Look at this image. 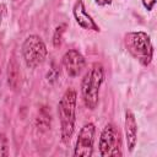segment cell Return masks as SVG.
I'll list each match as a JSON object with an SVG mask.
<instances>
[{"label": "cell", "instance_id": "6da1fadb", "mask_svg": "<svg viewBox=\"0 0 157 157\" xmlns=\"http://www.w3.org/2000/svg\"><path fill=\"white\" fill-rule=\"evenodd\" d=\"M76 102L77 94L74 88H67L58 104V114L60 120V135L63 142H69L72 137L76 123Z\"/></svg>", "mask_w": 157, "mask_h": 157}, {"label": "cell", "instance_id": "7a4b0ae2", "mask_svg": "<svg viewBox=\"0 0 157 157\" xmlns=\"http://www.w3.org/2000/svg\"><path fill=\"white\" fill-rule=\"evenodd\" d=\"M104 80V70L101 64H93L90 71L85 75L81 82V92L85 105L88 109H94L99 99V88Z\"/></svg>", "mask_w": 157, "mask_h": 157}, {"label": "cell", "instance_id": "3957f363", "mask_svg": "<svg viewBox=\"0 0 157 157\" xmlns=\"http://www.w3.org/2000/svg\"><path fill=\"white\" fill-rule=\"evenodd\" d=\"M124 42L128 52L135 59H137L145 66L150 65L153 56V47L147 33L142 31L129 32L125 34Z\"/></svg>", "mask_w": 157, "mask_h": 157}, {"label": "cell", "instance_id": "277c9868", "mask_svg": "<svg viewBox=\"0 0 157 157\" xmlns=\"http://www.w3.org/2000/svg\"><path fill=\"white\" fill-rule=\"evenodd\" d=\"M48 50L39 36H28L22 44V56L26 65L31 69L40 65L47 58Z\"/></svg>", "mask_w": 157, "mask_h": 157}, {"label": "cell", "instance_id": "5b68a950", "mask_svg": "<svg viewBox=\"0 0 157 157\" xmlns=\"http://www.w3.org/2000/svg\"><path fill=\"white\" fill-rule=\"evenodd\" d=\"M119 132L117 131L115 126L113 124H107L99 137V153L103 157L107 156H120V150H119Z\"/></svg>", "mask_w": 157, "mask_h": 157}, {"label": "cell", "instance_id": "8992f818", "mask_svg": "<svg viewBox=\"0 0 157 157\" xmlns=\"http://www.w3.org/2000/svg\"><path fill=\"white\" fill-rule=\"evenodd\" d=\"M96 128L92 123L85 124L77 136L76 146L74 155L78 157H90L93 153V142H94Z\"/></svg>", "mask_w": 157, "mask_h": 157}, {"label": "cell", "instance_id": "52a82bcc", "mask_svg": "<svg viewBox=\"0 0 157 157\" xmlns=\"http://www.w3.org/2000/svg\"><path fill=\"white\" fill-rule=\"evenodd\" d=\"M63 65L69 76L76 77L85 69L86 60L80 52H77L75 49H70L63 56Z\"/></svg>", "mask_w": 157, "mask_h": 157}, {"label": "cell", "instance_id": "ba28073f", "mask_svg": "<svg viewBox=\"0 0 157 157\" xmlns=\"http://www.w3.org/2000/svg\"><path fill=\"white\" fill-rule=\"evenodd\" d=\"M72 13H74V17H75V20L80 27H82L85 29H92L96 32L99 31V27L96 25L93 18L86 11V7H85L82 0H77L75 2L74 9H72Z\"/></svg>", "mask_w": 157, "mask_h": 157}, {"label": "cell", "instance_id": "9c48e42d", "mask_svg": "<svg viewBox=\"0 0 157 157\" xmlns=\"http://www.w3.org/2000/svg\"><path fill=\"white\" fill-rule=\"evenodd\" d=\"M125 139H126L128 150L132 152L137 140V124L135 115L130 110H126L125 113Z\"/></svg>", "mask_w": 157, "mask_h": 157}, {"label": "cell", "instance_id": "30bf717a", "mask_svg": "<svg viewBox=\"0 0 157 157\" xmlns=\"http://www.w3.org/2000/svg\"><path fill=\"white\" fill-rule=\"evenodd\" d=\"M18 82H20V69L16 59L12 58L7 64V83L12 90H16L18 87Z\"/></svg>", "mask_w": 157, "mask_h": 157}, {"label": "cell", "instance_id": "8fae6325", "mask_svg": "<svg viewBox=\"0 0 157 157\" xmlns=\"http://www.w3.org/2000/svg\"><path fill=\"white\" fill-rule=\"evenodd\" d=\"M37 126L40 130H47L50 128V114L45 109H42L37 118Z\"/></svg>", "mask_w": 157, "mask_h": 157}, {"label": "cell", "instance_id": "7c38bea8", "mask_svg": "<svg viewBox=\"0 0 157 157\" xmlns=\"http://www.w3.org/2000/svg\"><path fill=\"white\" fill-rule=\"evenodd\" d=\"M9 156V140L5 134L0 132V157Z\"/></svg>", "mask_w": 157, "mask_h": 157}, {"label": "cell", "instance_id": "4fadbf2b", "mask_svg": "<svg viewBox=\"0 0 157 157\" xmlns=\"http://www.w3.org/2000/svg\"><path fill=\"white\" fill-rule=\"evenodd\" d=\"M63 33H64V26H59L55 28L54 32V37H53V44L54 47H59L61 43V38H63Z\"/></svg>", "mask_w": 157, "mask_h": 157}, {"label": "cell", "instance_id": "5bb4252c", "mask_svg": "<svg viewBox=\"0 0 157 157\" xmlns=\"http://www.w3.org/2000/svg\"><path fill=\"white\" fill-rule=\"evenodd\" d=\"M58 76H59V70H58L56 67H52V69L49 70L48 75H47V77H48V81H50V82L55 81V80L58 78Z\"/></svg>", "mask_w": 157, "mask_h": 157}, {"label": "cell", "instance_id": "9a60e30c", "mask_svg": "<svg viewBox=\"0 0 157 157\" xmlns=\"http://www.w3.org/2000/svg\"><path fill=\"white\" fill-rule=\"evenodd\" d=\"M141 1H142L144 6H145V9H146L147 11H151V10L153 9L155 4H156V0H141Z\"/></svg>", "mask_w": 157, "mask_h": 157}, {"label": "cell", "instance_id": "2e32d148", "mask_svg": "<svg viewBox=\"0 0 157 157\" xmlns=\"http://www.w3.org/2000/svg\"><path fill=\"white\" fill-rule=\"evenodd\" d=\"M5 15H6V5L5 4H0V25H1L2 20H4Z\"/></svg>", "mask_w": 157, "mask_h": 157}, {"label": "cell", "instance_id": "e0dca14e", "mask_svg": "<svg viewBox=\"0 0 157 157\" xmlns=\"http://www.w3.org/2000/svg\"><path fill=\"white\" fill-rule=\"evenodd\" d=\"M96 4L99 6H105V5H110L112 0H96Z\"/></svg>", "mask_w": 157, "mask_h": 157}]
</instances>
